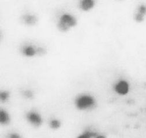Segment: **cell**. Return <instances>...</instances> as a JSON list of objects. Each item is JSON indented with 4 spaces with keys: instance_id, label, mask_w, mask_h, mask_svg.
Returning a JSON list of instances; mask_svg holds the SVG:
<instances>
[{
    "instance_id": "1",
    "label": "cell",
    "mask_w": 146,
    "mask_h": 138,
    "mask_svg": "<svg viewBox=\"0 0 146 138\" xmlns=\"http://www.w3.org/2000/svg\"><path fill=\"white\" fill-rule=\"evenodd\" d=\"M75 105L80 110H90L94 108L96 105V101L93 96L90 94H83L76 98Z\"/></svg>"
},
{
    "instance_id": "2",
    "label": "cell",
    "mask_w": 146,
    "mask_h": 138,
    "mask_svg": "<svg viewBox=\"0 0 146 138\" xmlns=\"http://www.w3.org/2000/svg\"><path fill=\"white\" fill-rule=\"evenodd\" d=\"M77 20L75 17L69 13L62 14L57 22V28L61 32H67L71 27H75Z\"/></svg>"
},
{
    "instance_id": "3",
    "label": "cell",
    "mask_w": 146,
    "mask_h": 138,
    "mask_svg": "<svg viewBox=\"0 0 146 138\" xmlns=\"http://www.w3.org/2000/svg\"><path fill=\"white\" fill-rule=\"evenodd\" d=\"M26 119L31 125L35 127H39L43 123L40 114L35 111H29L26 114Z\"/></svg>"
},
{
    "instance_id": "4",
    "label": "cell",
    "mask_w": 146,
    "mask_h": 138,
    "mask_svg": "<svg viewBox=\"0 0 146 138\" xmlns=\"http://www.w3.org/2000/svg\"><path fill=\"white\" fill-rule=\"evenodd\" d=\"M114 90L117 94L121 96H125L129 92V86L125 80H120L114 86Z\"/></svg>"
},
{
    "instance_id": "5",
    "label": "cell",
    "mask_w": 146,
    "mask_h": 138,
    "mask_svg": "<svg viewBox=\"0 0 146 138\" xmlns=\"http://www.w3.org/2000/svg\"><path fill=\"white\" fill-rule=\"evenodd\" d=\"M79 5L81 10L84 12H87L94 7L95 2L94 0H81Z\"/></svg>"
},
{
    "instance_id": "6",
    "label": "cell",
    "mask_w": 146,
    "mask_h": 138,
    "mask_svg": "<svg viewBox=\"0 0 146 138\" xmlns=\"http://www.w3.org/2000/svg\"><path fill=\"white\" fill-rule=\"evenodd\" d=\"M21 52L24 56L27 57H32L36 54V49L31 44L24 46Z\"/></svg>"
},
{
    "instance_id": "7",
    "label": "cell",
    "mask_w": 146,
    "mask_h": 138,
    "mask_svg": "<svg viewBox=\"0 0 146 138\" xmlns=\"http://www.w3.org/2000/svg\"><path fill=\"white\" fill-rule=\"evenodd\" d=\"M23 20L26 25L33 26L38 21V18L33 15H26L23 16Z\"/></svg>"
},
{
    "instance_id": "8",
    "label": "cell",
    "mask_w": 146,
    "mask_h": 138,
    "mask_svg": "<svg viewBox=\"0 0 146 138\" xmlns=\"http://www.w3.org/2000/svg\"><path fill=\"white\" fill-rule=\"evenodd\" d=\"M11 119L8 113L4 110L1 109L0 111V123L2 125L8 124L10 122Z\"/></svg>"
},
{
    "instance_id": "9",
    "label": "cell",
    "mask_w": 146,
    "mask_h": 138,
    "mask_svg": "<svg viewBox=\"0 0 146 138\" xmlns=\"http://www.w3.org/2000/svg\"><path fill=\"white\" fill-rule=\"evenodd\" d=\"M146 14V7L142 5L140 6L138 12L135 16V20L137 22H141L143 20L144 16Z\"/></svg>"
},
{
    "instance_id": "10",
    "label": "cell",
    "mask_w": 146,
    "mask_h": 138,
    "mask_svg": "<svg viewBox=\"0 0 146 138\" xmlns=\"http://www.w3.org/2000/svg\"><path fill=\"white\" fill-rule=\"evenodd\" d=\"M98 134V133H97L96 132L87 130L79 135L76 138H94Z\"/></svg>"
},
{
    "instance_id": "11",
    "label": "cell",
    "mask_w": 146,
    "mask_h": 138,
    "mask_svg": "<svg viewBox=\"0 0 146 138\" xmlns=\"http://www.w3.org/2000/svg\"><path fill=\"white\" fill-rule=\"evenodd\" d=\"M61 125V122L57 119H52L49 123L50 127L53 129H57L60 128Z\"/></svg>"
},
{
    "instance_id": "12",
    "label": "cell",
    "mask_w": 146,
    "mask_h": 138,
    "mask_svg": "<svg viewBox=\"0 0 146 138\" xmlns=\"http://www.w3.org/2000/svg\"><path fill=\"white\" fill-rule=\"evenodd\" d=\"M9 96V93L8 91H3L0 94V99H1V101L2 102H5L8 100Z\"/></svg>"
},
{
    "instance_id": "13",
    "label": "cell",
    "mask_w": 146,
    "mask_h": 138,
    "mask_svg": "<svg viewBox=\"0 0 146 138\" xmlns=\"http://www.w3.org/2000/svg\"><path fill=\"white\" fill-rule=\"evenodd\" d=\"M24 96L27 98H30L33 97V94L31 91H25L24 92Z\"/></svg>"
},
{
    "instance_id": "14",
    "label": "cell",
    "mask_w": 146,
    "mask_h": 138,
    "mask_svg": "<svg viewBox=\"0 0 146 138\" xmlns=\"http://www.w3.org/2000/svg\"><path fill=\"white\" fill-rule=\"evenodd\" d=\"M8 138H21V136L17 133H11L9 135Z\"/></svg>"
},
{
    "instance_id": "15",
    "label": "cell",
    "mask_w": 146,
    "mask_h": 138,
    "mask_svg": "<svg viewBox=\"0 0 146 138\" xmlns=\"http://www.w3.org/2000/svg\"><path fill=\"white\" fill-rule=\"evenodd\" d=\"M94 138H106V137L104 135H99V134H98Z\"/></svg>"
}]
</instances>
